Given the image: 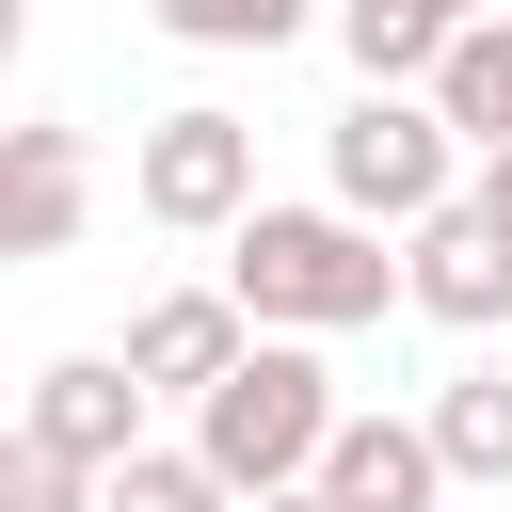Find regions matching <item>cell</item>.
Here are the masks:
<instances>
[{
	"label": "cell",
	"mask_w": 512,
	"mask_h": 512,
	"mask_svg": "<svg viewBox=\"0 0 512 512\" xmlns=\"http://www.w3.org/2000/svg\"><path fill=\"white\" fill-rule=\"evenodd\" d=\"M16 432H48V448H64V464H96V480H112V464H144V384H128V352H48Z\"/></svg>",
	"instance_id": "7"
},
{
	"label": "cell",
	"mask_w": 512,
	"mask_h": 512,
	"mask_svg": "<svg viewBox=\"0 0 512 512\" xmlns=\"http://www.w3.org/2000/svg\"><path fill=\"white\" fill-rule=\"evenodd\" d=\"M480 16H512V0H336V48H352L368 96H432Z\"/></svg>",
	"instance_id": "8"
},
{
	"label": "cell",
	"mask_w": 512,
	"mask_h": 512,
	"mask_svg": "<svg viewBox=\"0 0 512 512\" xmlns=\"http://www.w3.org/2000/svg\"><path fill=\"white\" fill-rule=\"evenodd\" d=\"M400 288H416V320H448V336H496L512 320V224L464 192V208H432L416 240H400Z\"/></svg>",
	"instance_id": "5"
},
{
	"label": "cell",
	"mask_w": 512,
	"mask_h": 512,
	"mask_svg": "<svg viewBox=\"0 0 512 512\" xmlns=\"http://www.w3.org/2000/svg\"><path fill=\"white\" fill-rule=\"evenodd\" d=\"M336 432H352V400H336V368H320L304 336H256L240 384L192 400V464H208L240 512H256V496H304V480L336 464Z\"/></svg>",
	"instance_id": "1"
},
{
	"label": "cell",
	"mask_w": 512,
	"mask_h": 512,
	"mask_svg": "<svg viewBox=\"0 0 512 512\" xmlns=\"http://www.w3.org/2000/svg\"><path fill=\"white\" fill-rule=\"evenodd\" d=\"M480 208H496V224H512V160H480Z\"/></svg>",
	"instance_id": "16"
},
{
	"label": "cell",
	"mask_w": 512,
	"mask_h": 512,
	"mask_svg": "<svg viewBox=\"0 0 512 512\" xmlns=\"http://www.w3.org/2000/svg\"><path fill=\"white\" fill-rule=\"evenodd\" d=\"M240 352H256L240 288H160V304H128V384H144V400H208V384H240Z\"/></svg>",
	"instance_id": "6"
},
{
	"label": "cell",
	"mask_w": 512,
	"mask_h": 512,
	"mask_svg": "<svg viewBox=\"0 0 512 512\" xmlns=\"http://www.w3.org/2000/svg\"><path fill=\"white\" fill-rule=\"evenodd\" d=\"M96 496H112V480H96V464H64L48 432H16V448H0V512H96Z\"/></svg>",
	"instance_id": "14"
},
{
	"label": "cell",
	"mask_w": 512,
	"mask_h": 512,
	"mask_svg": "<svg viewBox=\"0 0 512 512\" xmlns=\"http://www.w3.org/2000/svg\"><path fill=\"white\" fill-rule=\"evenodd\" d=\"M80 240V128H16L0 144V256H64Z\"/></svg>",
	"instance_id": "10"
},
{
	"label": "cell",
	"mask_w": 512,
	"mask_h": 512,
	"mask_svg": "<svg viewBox=\"0 0 512 512\" xmlns=\"http://www.w3.org/2000/svg\"><path fill=\"white\" fill-rule=\"evenodd\" d=\"M320 496H336V512H432V496H448L432 416H352V432H336V464H320Z\"/></svg>",
	"instance_id": "9"
},
{
	"label": "cell",
	"mask_w": 512,
	"mask_h": 512,
	"mask_svg": "<svg viewBox=\"0 0 512 512\" xmlns=\"http://www.w3.org/2000/svg\"><path fill=\"white\" fill-rule=\"evenodd\" d=\"M304 16H320V0H160V32H176V48H256V64H272Z\"/></svg>",
	"instance_id": "13"
},
{
	"label": "cell",
	"mask_w": 512,
	"mask_h": 512,
	"mask_svg": "<svg viewBox=\"0 0 512 512\" xmlns=\"http://www.w3.org/2000/svg\"><path fill=\"white\" fill-rule=\"evenodd\" d=\"M224 288H240V320H256V336H352V320L416 304V288H400V256H384L352 208H256V224L224 240Z\"/></svg>",
	"instance_id": "2"
},
{
	"label": "cell",
	"mask_w": 512,
	"mask_h": 512,
	"mask_svg": "<svg viewBox=\"0 0 512 512\" xmlns=\"http://www.w3.org/2000/svg\"><path fill=\"white\" fill-rule=\"evenodd\" d=\"M320 176H336V208H352L368 240H416L432 208L480 192V176H464V128H448L432 96H352V112L320 128Z\"/></svg>",
	"instance_id": "3"
},
{
	"label": "cell",
	"mask_w": 512,
	"mask_h": 512,
	"mask_svg": "<svg viewBox=\"0 0 512 512\" xmlns=\"http://www.w3.org/2000/svg\"><path fill=\"white\" fill-rule=\"evenodd\" d=\"M256 512H336V496H320V480H304V496H256Z\"/></svg>",
	"instance_id": "17"
},
{
	"label": "cell",
	"mask_w": 512,
	"mask_h": 512,
	"mask_svg": "<svg viewBox=\"0 0 512 512\" xmlns=\"http://www.w3.org/2000/svg\"><path fill=\"white\" fill-rule=\"evenodd\" d=\"M128 192H144V224H176V240H240V224H256V128H240L224 96H192V112L144 128Z\"/></svg>",
	"instance_id": "4"
},
{
	"label": "cell",
	"mask_w": 512,
	"mask_h": 512,
	"mask_svg": "<svg viewBox=\"0 0 512 512\" xmlns=\"http://www.w3.org/2000/svg\"><path fill=\"white\" fill-rule=\"evenodd\" d=\"M96 512H240V496H224L192 448H144V464H112V496H96Z\"/></svg>",
	"instance_id": "15"
},
{
	"label": "cell",
	"mask_w": 512,
	"mask_h": 512,
	"mask_svg": "<svg viewBox=\"0 0 512 512\" xmlns=\"http://www.w3.org/2000/svg\"><path fill=\"white\" fill-rule=\"evenodd\" d=\"M432 448H448V480H512V368H448L432 384Z\"/></svg>",
	"instance_id": "11"
},
{
	"label": "cell",
	"mask_w": 512,
	"mask_h": 512,
	"mask_svg": "<svg viewBox=\"0 0 512 512\" xmlns=\"http://www.w3.org/2000/svg\"><path fill=\"white\" fill-rule=\"evenodd\" d=\"M432 112L480 144V160H512V16H480L464 48H448V80H432Z\"/></svg>",
	"instance_id": "12"
}]
</instances>
